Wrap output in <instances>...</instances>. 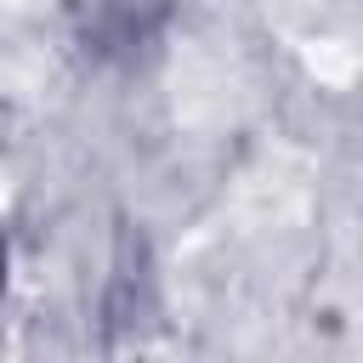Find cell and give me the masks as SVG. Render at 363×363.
<instances>
[{
  "instance_id": "obj_1",
  "label": "cell",
  "mask_w": 363,
  "mask_h": 363,
  "mask_svg": "<svg viewBox=\"0 0 363 363\" xmlns=\"http://www.w3.org/2000/svg\"><path fill=\"white\" fill-rule=\"evenodd\" d=\"M0 289H6V250H0Z\"/></svg>"
}]
</instances>
